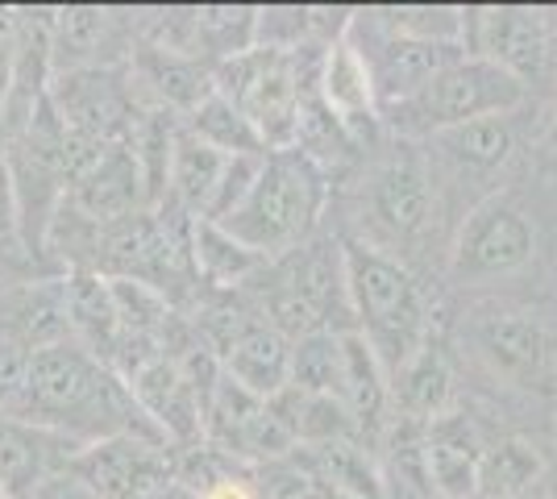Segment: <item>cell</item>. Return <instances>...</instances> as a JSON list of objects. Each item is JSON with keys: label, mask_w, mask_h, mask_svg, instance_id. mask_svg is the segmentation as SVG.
I'll use <instances>...</instances> for the list:
<instances>
[{"label": "cell", "mask_w": 557, "mask_h": 499, "mask_svg": "<svg viewBox=\"0 0 557 499\" xmlns=\"http://www.w3.org/2000/svg\"><path fill=\"white\" fill-rule=\"evenodd\" d=\"M59 341H71L67 275L0 287V350L29 358Z\"/></svg>", "instance_id": "e0dca14e"}, {"label": "cell", "mask_w": 557, "mask_h": 499, "mask_svg": "<svg viewBox=\"0 0 557 499\" xmlns=\"http://www.w3.org/2000/svg\"><path fill=\"white\" fill-rule=\"evenodd\" d=\"M536 221L520 196L491 191L458 221L449 246V279L458 287H487L520 275L536 259Z\"/></svg>", "instance_id": "52a82bcc"}, {"label": "cell", "mask_w": 557, "mask_h": 499, "mask_svg": "<svg viewBox=\"0 0 557 499\" xmlns=\"http://www.w3.org/2000/svg\"><path fill=\"white\" fill-rule=\"evenodd\" d=\"M184 125L205 146L221 150V154H230V159H237V154H271L267 142L258 138L255 125L242 117V113H237L221 92H212L209 100H205V104L184 121Z\"/></svg>", "instance_id": "f546056e"}, {"label": "cell", "mask_w": 557, "mask_h": 499, "mask_svg": "<svg viewBox=\"0 0 557 499\" xmlns=\"http://www.w3.org/2000/svg\"><path fill=\"white\" fill-rule=\"evenodd\" d=\"M0 225H4V229H13V216H9V213H0ZM0 259H4V250H0Z\"/></svg>", "instance_id": "74e56055"}, {"label": "cell", "mask_w": 557, "mask_h": 499, "mask_svg": "<svg viewBox=\"0 0 557 499\" xmlns=\"http://www.w3.org/2000/svg\"><path fill=\"white\" fill-rule=\"evenodd\" d=\"M138 50L134 13L116 9H59L50 13V67L54 75L116 72Z\"/></svg>", "instance_id": "5bb4252c"}, {"label": "cell", "mask_w": 557, "mask_h": 499, "mask_svg": "<svg viewBox=\"0 0 557 499\" xmlns=\"http://www.w3.org/2000/svg\"><path fill=\"white\" fill-rule=\"evenodd\" d=\"M308 475L317 478L333 499H383V478L374 450L362 441H329V446H308L292 450Z\"/></svg>", "instance_id": "cb8c5ba5"}, {"label": "cell", "mask_w": 557, "mask_h": 499, "mask_svg": "<svg viewBox=\"0 0 557 499\" xmlns=\"http://www.w3.org/2000/svg\"><path fill=\"white\" fill-rule=\"evenodd\" d=\"M221 371L258 400H275L292 379V341L267 321H237L209 346Z\"/></svg>", "instance_id": "d6986e66"}, {"label": "cell", "mask_w": 557, "mask_h": 499, "mask_svg": "<svg viewBox=\"0 0 557 499\" xmlns=\"http://www.w3.org/2000/svg\"><path fill=\"white\" fill-rule=\"evenodd\" d=\"M392 404L399 421H420V425L454 408V362L437 329L392 375Z\"/></svg>", "instance_id": "603a6c76"}, {"label": "cell", "mask_w": 557, "mask_h": 499, "mask_svg": "<svg viewBox=\"0 0 557 499\" xmlns=\"http://www.w3.org/2000/svg\"><path fill=\"white\" fill-rule=\"evenodd\" d=\"M141 499H200V496H196L191 487H184L180 478H166V483H159L150 496H141Z\"/></svg>", "instance_id": "8d00e7d4"}, {"label": "cell", "mask_w": 557, "mask_h": 499, "mask_svg": "<svg viewBox=\"0 0 557 499\" xmlns=\"http://www.w3.org/2000/svg\"><path fill=\"white\" fill-rule=\"evenodd\" d=\"M321 54L325 50L287 54V50L255 47L246 54H237V59L216 63L212 84L242 117L255 125L267 150H292L304 100L317 88Z\"/></svg>", "instance_id": "277c9868"}, {"label": "cell", "mask_w": 557, "mask_h": 499, "mask_svg": "<svg viewBox=\"0 0 557 499\" xmlns=\"http://www.w3.org/2000/svg\"><path fill=\"white\" fill-rule=\"evenodd\" d=\"M524 100H529V88L520 79H511L508 72H499L487 59L462 54L442 75H433L412 100L383 113V125L399 142H424L433 134L458 129L470 121L511 117V113L524 109Z\"/></svg>", "instance_id": "5b68a950"}, {"label": "cell", "mask_w": 557, "mask_h": 499, "mask_svg": "<svg viewBox=\"0 0 557 499\" xmlns=\"http://www.w3.org/2000/svg\"><path fill=\"white\" fill-rule=\"evenodd\" d=\"M84 446L17 416H0V487L13 499H29L50 475L67 471Z\"/></svg>", "instance_id": "44dd1931"}, {"label": "cell", "mask_w": 557, "mask_h": 499, "mask_svg": "<svg viewBox=\"0 0 557 499\" xmlns=\"http://www.w3.org/2000/svg\"><path fill=\"white\" fill-rule=\"evenodd\" d=\"M536 150H541V154H549V159H557V100L545 109V117H541V129H536Z\"/></svg>", "instance_id": "d590c367"}, {"label": "cell", "mask_w": 557, "mask_h": 499, "mask_svg": "<svg viewBox=\"0 0 557 499\" xmlns=\"http://www.w3.org/2000/svg\"><path fill=\"white\" fill-rule=\"evenodd\" d=\"M424 453L437 499H474L487 437L466 408H449L424 425Z\"/></svg>", "instance_id": "ffe728a7"}, {"label": "cell", "mask_w": 557, "mask_h": 499, "mask_svg": "<svg viewBox=\"0 0 557 499\" xmlns=\"http://www.w3.org/2000/svg\"><path fill=\"white\" fill-rule=\"evenodd\" d=\"M191 22H196V59L209 67L258 47V9L209 4V9H191Z\"/></svg>", "instance_id": "f1b7e54d"}, {"label": "cell", "mask_w": 557, "mask_h": 499, "mask_svg": "<svg viewBox=\"0 0 557 499\" xmlns=\"http://www.w3.org/2000/svg\"><path fill=\"white\" fill-rule=\"evenodd\" d=\"M205 446L246 466H267L296 450L292 437L275 421L271 404L250 396L246 387H237L225 371L205 400Z\"/></svg>", "instance_id": "8fae6325"}, {"label": "cell", "mask_w": 557, "mask_h": 499, "mask_svg": "<svg viewBox=\"0 0 557 499\" xmlns=\"http://www.w3.org/2000/svg\"><path fill=\"white\" fill-rule=\"evenodd\" d=\"M67 204L79 221H88L96 229L116 225L125 216L146 213L150 200H146V179H141V166L134 159L129 142L104 146L92 163L84 166L67 188Z\"/></svg>", "instance_id": "2e32d148"}, {"label": "cell", "mask_w": 557, "mask_h": 499, "mask_svg": "<svg viewBox=\"0 0 557 499\" xmlns=\"http://www.w3.org/2000/svg\"><path fill=\"white\" fill-rule=\"evenodd\" d=\"M255 491L258 499H333L292 453L267 466H255Z\"/></svg>", "instance_id": "d6a6232c"}, {"label": "cell", "mask_w": 557, "mask_h": 499, "mask_svg": "<svg viewBox=\"0 0 557 499\" xmlns=\"http://www.w3.org/2000/svg\"><path fill=\"white\" fill-rule=\"evenodd\" d=\"M545 478H549V462L536 441L499 437V441H487L474 499H529V491Z\"/></svg>", "instance_id": "4316f807"}, {"label": "cell", "mask_w": 557, "mask_h": 499, "mask_svg": "<svg viewBox=\"0 0 557 499\" xmlns=\"http://www.w3.org/2000/svg\"><path fill=\"white\" fill-rule=\"evenodd\" d=\"M191 266H196V279H205V284L237 287L250 284L258 271H267L271 262L258 259L255 250H246L237 238H230L221 225L191 221Z\"/></svg>", "instance_id": "83f0119b"}, {"label": "cell", "mask_w": 557, "mask_h": 499, "mask_svg": "<svg viewBox=\"0 0 557 499\" xmlns=\"http://www.w3.org/2000/svg\"><path fill=\"white\" fill-rule=\"evenodd\" d=\"M0 499H13V496H9V491H4V487H0Z\"/></svg>", "instance_id": "f35d334b"}, {"label": "cell", "mask_w": 557, "mask_h": 499, "mask_svg": "<svg viewBox=\"0 0 557 499\" xmlns=\"http://www.w3.org/2000/svg\"><path fill=\"white\" fill-rule=\"evenodd\" d=\"M225 171H230V154L205 146L180 121L171 166H166V209H175L187 221H209L221 184H225Z\"/></svg>", "instance_id": "7402d4cb"}, {"label": "cell", "mask_w": 557, "mask_h": 499, "mask_svg": "<svg viewBox=\"0 0 557 499\" xmlns=\"http://www.w3.org/2000/svg\"><path fill=\"white\" fill-rule=\"evenodd\" d=\"M287 387L342 400V333L321 329L292 341V379H287Z\"/></svg>", "instance_id": "4dcf8cb0"}, {"label": "cell", "mask_w": 557, "mask_h": 499, "mask_svg": "<svg viewBox=\"0 0 557 499\" xmlns=\"http://www.w3.org/2000/svg\"><path fill=\"white\" fill-rule=\"evenodd\" d=\"M67 471L84 478L96 499H141L175 478V450L141 433H116L84 446Z\"/></svg>", "instance_id": "7c38bea8"}, {"label": "cell", "mask_w": 557, "mask_h": 499, "mask_svg": "<svg viewBox=\"0 0 557 499\" xmlns=\"http://www.w3.org/2000/svg\"><path fill=\"white\" fill-rule=\"evenodd\" d=\"M283 433L292 437L296 450L308 446H329V441H358V428L349 421L346 404L337 396H317V391H300V387H283L275 400H267Z\"/></svg>", "instance_id": "484cf974"}, {"label": "cell", "mask_w": 557, "mask_h": 499, "mask_svg": "<svg viewBox=\"0 0 557 499\" xmlns=\"http://www.w3.org/2000/svg\"><path fill=\"white\" fill-rule=\"evenodd\" d=\"M554 499H557V491H554Z\"/></svg>", "instance_id": "ab89813d"}, {"label": "cell", "mask_w": 557, "mask_h": 499, "mask_svg": "<svg viewBox=\"0 0 557 499\" xmlns=\"http://www.w3.org/2000/svg\"><path fill=\"white\" fill-rule=\"evenodd\" d=\"M138 412L154 425L171 450L205 446V400L187 371L171 354L146 362L134 379H125Z\"/></svg>", "instance_id": "9a60e30c"}, {"label": "cell", "mask_w": 557, "mask_h": 499, "mask_svg": "<svg viewBox=\"0 0 557 499\" xmlns=\"http://www.w3.org/2000/svg\"><path fill=\"white\" fill-rule=\"evenodd\" d=\"M13 63H17V9H0V117L13 84ZM0 146H4V134H0Z\"/></svg>", "instance_id": "836d02e7"}, {"label": "cell", "mask_w": 557, "mask_h": 499, "mask_svg": "<svg viewBox=\"0 0 557 499\" xmlns=\"http://www.w3.org/2000/svg\"><path fill=\"white\" fill-rule=\"evenodd\" d=\"M358 213L367 225V234L358 241H367V246L399 262L408 250H417L437 234L442 196L433 188L420 142H395L371 166V175L362 179V209Z\"/></svg>", "instance_id": "8992f818"}, {"label": "cell", "mask_w": 557, "mask_h": 499, "mask_svg": "<svg viewBox=\"0 0 557 499\" xmlns=\"http://www.w3.org/2000/svg\"><path fill=\"white\" fill-rule=\"evenodd\" d=\"M342 262H346L354 333L367 337V346L379 354V362L387 366V379H392L433 333L429 291L412 275L408 262L392 259L358 238L342 241Z\"/></svg>", "instance_id": "7a4b0ae2"}, {"label": "cell", "mask_w": 557, "mask_h": 499, "mask_svg": "<svg viewBox=\"0 0 557 499\" xmlns=\"http://www.w3.org/2000/svg\"><path fill=\"white\" fill-rule=\"evenodd\" d=\"M374 462H379V478H383V499H437L420 421L395 416L392 428L374 446Z\"/></svg>", "instance_id": "d4e9b609"}, {"label": "cell", "mask_w": 557, "mask_h": 499, "mask_svg": "<svg viewBox=\"0 0 557 499\" xmlns=\"http://www.w3.org/2000/svg\"><path fill=\"white\" fill-rule=\"evenodd\" d=\"M329 204V175L300 150H271L258 179L250 184L246 200L233 209L221 225L230 238H237L258 259H287L304 241L317 234L321 213Z\"/></svg>", "instance_id": "3957f363"}, {"label": "cell", "mask_w": 557, "mask_h": 499, "mask_svg": "<svg viewBox=\"0 0 557 499\" xmlns=\"http://www.w3.org/2000/svg\"><path fill=\"white\" fill-rule=\"evenodd\" d=\"M511 117L470 121V125L445 129V134H433V138L420 142L429 175H433V188L442 196V213L458 200V191H466L470 184H491L516 159L520 142H516Z\"/></svg>", "instance_id": "30bf717a"}, {"label": "cell", "mask_w": 557, "mask_h": 499, "mask_svg": "<svg viewBox=\"0 0 557 499\" xmlns=\"http://www.w3.org/2000/svg\"><path fill=\"white\" fill-rule=\"evenodd\" d=\"M346 38L362 54V63H367L379 113H392L395 104L412 100L433 75H442L449 63H458L466 54L462 47H433V42L399 38V34H392V29H383V25L374 22L371 13H354Z\"/></svg>", "instance_id": "ba28073f"}, {"label": "cell", "mask_w": 557, "mask_h": 499, "mask_svg": "<svg viewBox=\"0 0 557 499\" xmlns=\"http://www.w3.org/2000/svg\"><path fill=\"white\" fill-rule=\"evenodd\" d=\"M317 96H321V104L333 113V121L354 138L358 150H367V146L379 142V134H383V113H379V100H374L367 63H362V54L354 50V42H349L346 34L321 54Z\"/></svg>", "instance_id": "ac0fdd59"}, {"label": "cell", "mask_w": 557, "mask_h": 499, "mask_svg": "<svg viewBox=\"0 0 557 499\" xmlns=\"http://www.w3.org/2000/svg\"><path fill=\"white\" fill-rule=\"evenodd\" d=\"M470 346L495 383L516 391H545L554 383V346L533 312L487 309L470 325Z\"/></svg>", "instance_id": "9c48e42d"}, {"label": "cell", "mask_w": 557, "mask_h": 499, "mask_svg": "<svg viewBox=\"0 0 557 499\" xmlns=\"http://www.w3.org/2000/svg\"><path fill=\"white\" fill-rule=\"evenodd\" d=\"M29 499H96L92 487L84 483L79 475H71V471H59V475H50L38 491Z\"/></svg>", "instance_id": "e575fe53"}, {"label": "cell", "mask_w": 557, "mask_h": 499, "mask_svg": "<svg viewBox=\"0 0 557 499\" xmlns=\"http://www.w3.org/2000/svg\"><path fill=\"white\" fill-rule=\"evenodd\" d=\"M466 54L529 88L554 59V25L541 9H466Z\"/></svg>", "instance_id": "4fadbf2b"}, {"label": "cell", "mask_w": 557, "mask_h": 499, "mask_svg": "<svg viewBox=\"0 0 557 499\" xmlns=\"http://www.w3.org/2000/svg\"><path fill=\"white\" fill-rule=\"evenodd\" d=\"M371 17L383 29H392L399 38L412 42H433V47H462L466 50V9H371Z\"/></svg>", "instance_id": "1f68e13d"}, {"label": "cell", "mask_w": 557, "mask_h": 499, "mask_svg": "<svg viewBox=\"0 0 557 499\" xmlns=\"http://www.w3.org/2000/svg\"><path fill=\"white\" fill-rule=\"evenodd\" d=\"M134 412L138 404H134L129 387L116 379L109 366H100L84 346L59 341V346L34 350L25 358L22 379L0 416H17V421L67 437L75 446H92L100 437L138 433Z\"/></svg>", "instance_id": "6da1fadb"}]
</instances>
